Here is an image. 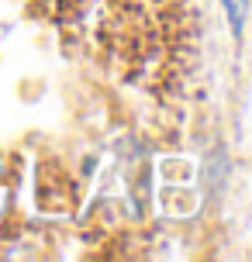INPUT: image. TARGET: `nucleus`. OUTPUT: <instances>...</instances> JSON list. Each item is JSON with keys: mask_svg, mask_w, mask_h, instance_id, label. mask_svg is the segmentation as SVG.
Instances as JSON below:
<instances>
[{"mask_svg": "<svg viewBox=\"0 0 252 262\" xmlns=\"http://www.w3.org/2000/svg\"><path fill=\"white\" fill-rule=\"evenodd\" d=\"M221 4H225V14H228V21H232V31L242 35L245 14H249V0H221Z\"/></svg>", "mask_w": 252, "mask_h": 262, "instance_id": "f257e3e1", "label": "nucleus"}]
</instances>
